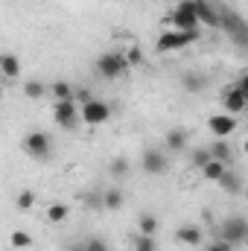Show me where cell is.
<instances>
[{"label": "cell", "mask_w": 248, "mask_h": 251, "mask_svg": "<svg viewBox=\"0 0 248 251\" xmlns=\"http://www.w3.org/2000/svg\"><path fill=\"white\" fill-rule=\"evenodd\" d=\"M222 15V29L228 32V38L234 41V47L248 50V21L243 15H237L234 9H219Z\"/></svg>", "instance_id": "cell-1"}, {"label": "cell", "mask_w": 248, "mask_h": 251, "mask_svg": "<svg viewBox=\"0 0 248 251\" xmlns=\"http://www.w3.org/2000/svg\"><path fill=\"white\" fill-rule=\"evenodd\" d=\"M167 21H170L175 29H181V32H198V29H201V24H198V18H196L193 0H178Z\"/></svg>", "instance_id": "cell-2"}, {"label": "cell", "mask_w": 248, "mask_h": 251, "mask_svg": "<svg viewBox=\"0 0 248 251\" xmlns=\"http://www.w3.org/2000/svg\"><path fill=\"white\" fill-rule=\"evenodd\" d=\"M128 59H125V53H114V50H108V53H102L99 59H97V73L102 76V79H120L128 73Z\"/></svg>", "instance_id": "cell-3"}, {"label": "cell", "mask_w": 248, "mask_h": 251, "mask_svg": "<svg viewBox=\"0 0 248 251\" xmlns=\"http://www.w3.org/2000/svg\"><path fill=\"white\" fill-rule=\"evenodd\" d=\"M198 38H201V32H181V29H175V32H161L158 41H155V50H158V53H173V50H181V47L196 44Z\"/></svg>", "instance_id": "cell-4"}, {"label": "cell", "mask_w": 248, "mask_h": 251, "mask_svg": "<svg viewBox=\"0 0 248 251\" xmlns=\"http://www.w3.org/2000/svg\"><path fill=\"white\" fill-rule=\"evenodd\" d=\"M24 152L35 161H47L53 155V137L47 131H29L24 137Z\"/></svg>", "instance_id": "cell-5"}, {"label": "cell", "mask_w": 248, "mask_h": 251, "mask_svg": "<svg viewBox=\"0 0 248 251\" xmlns=\"http://www.w3.org/2000/svg\"><path fill=\"white\" fill-rule=\"evenodd\" d=\"M222 240L231 246H246L248 243V219L246 216H228L222 222Z\"/></svg>", "instance_id": "cell-6"}, {"label": "cell", "mask_w": 248, "mask_h": 251, "mask_svg": "<svg viewBox=\"0 0 248 251\" xmlns=\"http://www.w3.org/2000/svg\"><path fill=\"white\" fill-rule=\"evenodd\" d=\"M53 117H56V123L67 128V131H73V128H79L82 123V108L76 105V100H64V102H56L53 105Z\"/></svg>", "instance_id": "cell-7"}, {"label": "cell", "mask_w": 248, "mask_h": 251, "mask_svg": "<svg viewBox=\"0 0 248 251\" xmlns=\"http://www.w3.org/2000/svg\"><path fill=\"white\" fill-rule=\"evenodd\" d=\"M111 120V105L108 102H102V100H88V102H82V123L85 126H102Z\"/></svg>", "instance_id": "cell-8"}, {"label": "cell", "mask_w": 248, "mask_h": 251, "mask_svg": "<svg viewBox=\"0 0 248 251\" xmlns=\"http://www.w3.org/2000/svg\"><path fill=\"white\" fill-rule=\"evenodd\" d=\"M140 170L155 178V176H164V173L170 170V161H167V155H164L161 149H143V155H140Z\"/></svg>", "instance_id": "cell-9"}, {"label": "cell", "mask_w": 248, "mask_h": 251, "mask_svg": "<svg viewBox=\"0 0 248 251\" xmlns=\"http://www.w3.org/2000/svg\"><path fill=\"white\" fill-rule=\"evenodd\" d=\"M207 128H210L216 137H231V134L240 128V123H237L234 114L222 111V114H210V117H207Z\"/></svg>", "instance_id": "cell-10"}, {"label": "cell", "mask_w": 248, "mask_h": 251, "mask_svg": "<svg viewBox=\"0 0 248 251\" xmlns=\"http://www.w3.org/2000/svg\"><path fill=\"white\" fill-rule=\"evenodd\" d=\"M222 108L228 111V114H243L248 108V94L240 88V85H231L228 91H225V97H222Z\"/></svg>", "instance_id": "cell-11"}, {"label": "cell", "mask_w": 248, "mask_h": 251, "mask_svg": "<svg viewBox=\"0 0 248 251\" xmlns=\"http://www.w3.org/2000/svg\"><path fill=\"white\" fill-rule=\"evenodd\" d=\"M193 6H196L198 24L213 26V29H222V15H219V9H216L213 3H207V0H193Z\"/></svg>", "instance_id": "cell-12"}, {"label": "cell", "mask_w": 248, "mask_h": 251, "mask_svg": "<svg viewBox=\"0 0 248 251\" xmlns=\"http://www.w3.org/2000/svg\"><path fill=\"white\" fill-rule=\"evenodd\" d=\"M175 240H178L181 246L196 249V246H201V243H204V234H201V228H198V225H181V228L175 231Z\"/></svg>", "instance_id": "cell-13"}, {"label": "cell", "mask_w": 248, "mask_h": 251, "mask_svg": "<svg viewBox=\"0 0 248 251\" xmlns=\"http://www.w3.org/2000/svg\"><path fill=\"white\" fill-rule=\"evenodd\" d=\"M225 173H228V164L219 161V158H210V161L201 167V178H204V181H216V184H219V181L225 178Z\"/></svg>", "instance_id": "cell-14"}, {"label": "cell", "mask_w": 248, "mask_h": 251, "mask_svg": "<svg viewBox=\"0 0 248 251\" xmlns=\"http://www.w3.org/2000/svg\"><path fill=\"white\" fill-rule=\"evenodd\" d=\"M204 76L201 73H196V70H187V73H181V88H184L187 94H201L204 91Z\"/></svg>", "instance_id": "cell-15"}, {"label": "cell", "mask_w": 248, "mask_h": 251, "mask_svg": "<svg viewBox=\"0 0 248 251\" xmlns=\"http://www.w3.org/2000/svg\"><path fill=\"white\" fill-rule=\"evenodd\" d=\"M164 149H170V152H184L187 149V134L181 128H170L167 137H164Z\"/></svg>", "instance_id": "cell-16"}, {"label": "cell", "mask_w": 248, "mask_h": 251, "mask_svg": "<svg viewBox=\"0 0 248 251\" xmlns=\"http://www.w3.org/2000/svg\"><path fill=\"white\" fill-rule=\"evenodd\" d=\"M0 70H3L6 79H18V76H21V62H18V56H15V53H3V56H0Z\"/></svg>", "instance_id": "cell-17"}, {"label": "cell", "mask_w": 248, "mask_h": 251, "mask_svg": "<svg viewBox=\"0 0 248 251\" xmlns=\"http://www.w3.org/2000/svg\"><path fill=\"white\" fill-rule=\"evenodd\" d=\"M207 149H210V155H213V158H219V161H225V164H231V161H234V146H228V140H225V137H219V140H216V143H210Z\"/></svg>", "instance_id": "cell-18"}, {"label": "cell", "mask_w": 248, "mask_h": 251, "mask_svg": "<svg viewBox=\"0 0 248 251\" xmlns=\"http://www.w3.org/2000/svg\"><path fill=\"white\" fill-rule=\"evenodd\" d=\"M50 94H53V100H56V102H64V100H76V91H73V85H70V82H62V79L50 85Z\"/></svg>", "instance_id": "cell-19"}, {"label": "cell", "mask_w": 248, "mask_h": 251, "mask_svg": "<svg viewBox=\"0 0 248 251\" xmlns=\"http://www.w3.org/2000/svg\"><path fill=\"white\" fill-rule=\"evenodd\" d=\"M24 97L26 100H44L47 97V85L38 82V79H26L24 82Z\"/></svg>", "instance_id": "cell-20"}, {"label": "cell", "mask_w": 248, "mask_h": 251, "mask_svg": "<svg viewBox=\"0 0 248 251\" xmlns=\"http://www.w3.org/2000/svg\"><path fill=\"white\" fill-rule=\"evenodd\" d=\"M44 216H47V222L59 225V222H64V219L70 216V207L62 204V201H56V204H50V207H47V213H44Z\"/></svg>", "instance_id": "cell-21"}, {"label": "cell", "mask_w": 248, "mask_h": 251, "mask_svg": "<svg viewBox=\"0 0 248 251\" xmlns=\"http://www.w3.org/2000/svg\"><path fill=\"white\" fill-rule=\"evenodd\" d=\"M102 207L120 210V207H123V193H120V190H105V193H102Z\"/></svg>", "instance_id": "cell-22"}, {"label": "cell", "mask_w": 248, "mask_h": 251, "mask_svg": "<svg viewBox=\"0 0 248 251\" xmlns=\"http://www.w3.org/2000/svg\"><path fill=\"white\" fill-rule=\"evenodd\" d=\"M219 187L228 190V193H243V181H240V173H225V178L219 181Z\"/></svg>", "instance_id": "cell-23"}, {"label": "cell", "mask_w": 248, "mask_h": 251, "mask_svg": "<svg viewBox=\"0 0 248 251\" xmlns=\"http://www.w3.org/2000/svg\"><path fill=\"white\" fill-rule=\"evenodd\" d=\"M137 228H140V234H149V237H155V231H158V219H155L152 213H143V216L137 219Z\"/></svg>", "instance_id": "cell-24"}, {"label": "cell", "mask_w": 248, "mask_h": 251, "mask_svg": "<svg viewBox=\"0 0 248 251\" xmlns=\"http://www.w3.org/2000/svg\"><path fill=\"white\" fill-rule=\"evenodd\" d=\"M9 240L15 249H32V234H26V231H12Z\"/></svg>", "instance_id": "cell-25"}, {"label": "cell", "mask_w": 248, "mask_h": 251, "mask_svg": "<svg viewBox=\"0 0 248 251\" xmlns=\"http://www.w3.org/2000/svg\"><path fill=\"white\" fill-rule=\"evenodd\" d=\"M15 204H18V210H29V207L35 204V193H32V190H21L18 199H15Z\"/></svg>", "instance_id": "cell-26"}, {"label": "cell", "mask_w": 248, "mask_h": 251, "mask_svg": "<svg viewBox=\"0 0 248 251\" xmlns=\"http://www.w3.org/2000/svg\"><path fill=\"white\" fill-rule=\"evenodd\" d=\"M134 251H158L155 237H149V234H140V237L134 240Z\"/></svg>", "instance_id": "cell-27"}, {"label": "cell", "mask_w": 248, "mask_h": 251, "mask_svg": "<svg viewBox=\"0 0 248 251\" xmlns=\"http://www.w3.org/2000/svg\"><path fill=\"white\" fill-rule=\"evenodd\" d=\"M108 170H111L114 178H125V176H128V161H125V158H114Z\"/></svg>", "instance_id": "cell-28"}, {"label": "cell", "mask_w": 248, "mask_h": 251, "mask_svg": "<svg viewBox=\"0 0 248 251\" xmlns=\"http://www.w3.org/2000/svg\"><path fill=\"white\" fill-rule=\"evenodd\" d=\"M210 158H213V155H210V149H207V146H201V149H196V152H193V167H198V170H201Z\"/></svg>", "instance_id": "cell-29"}, {"label": "cell", "mask_w": 248, "mask_h": 251, "mask_svg": "<svg viewBox=\"0 0 248 251\" xmlns=\"http://www.w3.org/2000/svg\"><path fill=\"white\" fill-rule=\"evenodd\" d=\"M125 59L131 67H137V64H143V53H140V47H128V53H125Z\"/></svg>", "instance_id": "cell-30"}, {"label": "cell", "mask_w": 248, "mask_h": 251, "mask_svg": "<svg viewBox=\"0 0 248 251\" xmlns=\"http://www.w3.org/2000/svg\"><path fill=\"white\" fill-rule=\"evenodd\" d=\"M204 251H234V246H231V243H225V240H216V243H207Z\"/></svg>", "instance_id": "cell-31"}, {"label": "cell", "mask_w": 248, "mask_h": 251, "mask_svg": "<svg viewBox=\"0 0 248 251\" xmlns=\"http://www.w3.org/2000/svg\"><path fill=\"white\" fill-rule=\"evenodd\" d=\"M85 251H108V246H105V243H102L99 237H94V240H88Z\"/></svg>", "instance_id": "cell-32"}, {"label": "cell", "mask_w": 248, "mask_h": 251, "mask_svg": "<svg viewBox=\"0 0 248 251\" xmlns=\"http://www.w3.org/2000/svg\"><path fill=\"white\" fill-rule=\"evenodd\" d=\"M237 85H240V88H243V91L248 94V70L243 73V76H240V79H237Z\"/></svg>", "instance_id": "cell-33"}, {"label": "cell", "mask_w": 248, "mask_h": 251, "mask_svg": "<svg viewBox=\"0 0 248 251\" xmlns=\"http://www.w3.org/2000/svg\"><path fill=\"white\" fill-rule=\"evenodd\" d=\"M243 152H246V155H248V140H246V143H243Z\"/></svg>", "instance_id": "cell-34"}, {"label": "cell", "mask_w": 248, "mask_h": 251, "mask_svg": "<svg viewBox=\"0 0 248 251\" xmlns=\"http://www.w3.org/2000/svg\"><path fill=\"white\" fill-rule=\"evenodd\" d=\"M243 196H246V201H248V187H246V190H243Z\"/></svg>", "instance_id": "cell-35"}]
</instances>
